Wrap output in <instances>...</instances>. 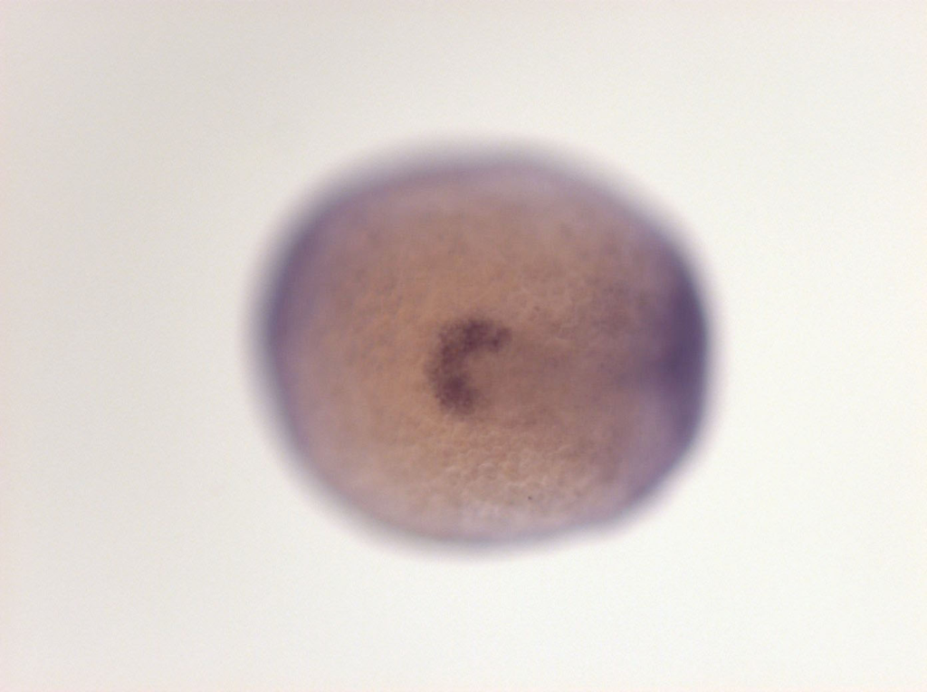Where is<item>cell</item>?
Here are the masks:
<instances>
[{"label": "cell", "mask_w": 927, "mask_h": 692, "mask_svg": "<svg viewBox=\"0 0 927 692\" xmlns=\"http://www.w3.org/2000/svg\"><path fill=\"white\" fill-rule=\"evenodd\" d=\"M361 366V454L397 507L496 522L576 485L594 378L569 313L510 287L438 285L377 319Z\"/></svg>", "instance_id": "6da1fadb"}]
</instances>
